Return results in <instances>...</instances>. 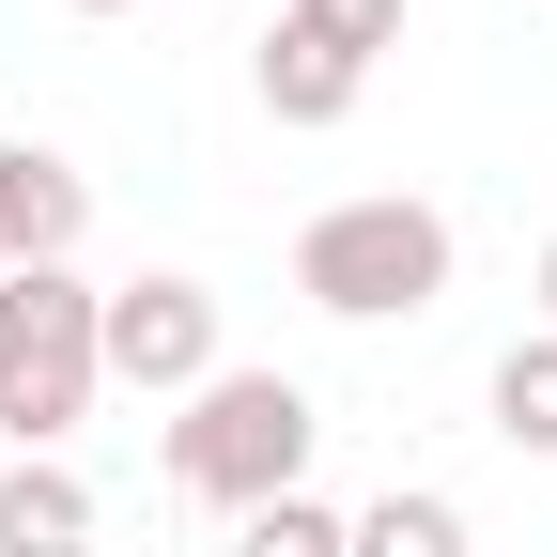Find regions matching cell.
<instances>
[{
    "label": "cell",
    "mask_w": 557,
    "mask_h": 557,
    "mask_svg": "<svg viewBox=\"0 0 557 557\" xmlns=\"http://www.w3.org/2000/svg\"><path fill=\"white\" fill-rule=\"evenodd\" d=\"M341 542H357V511H325V496H278L233 527V557H341Z\"/></svg>",
    "instance_id": "11"
},
{
    "label": "cell",
    "mask_w": 557,
    "mask_h": 557,
    "mask_svg": "<svg viewBox=\"0 0 557 557\" xmlns=\"http://www.w3.org/2000/svg\"><path fill=\"white\" fill-rule=\"evenodd\" d=\"M0 557H94V480L62 449H16L0 465Z\"/></svg>",
    "instance_id": "6"
},
{
    "label": "cell",
    "mask_w": 557,
    "mask_h": 557,
    "mask_svg": "<svg viewBox=\"0 0 557 557\" xmlns=\"http://www.w3.org/2000/svg\"><path fill=\"white\" fill-rule=\"evenodd\" d=\"M527 295H542V341H557V248H542V278H527Z\"/></svg>",
    "instance_id": "12"
},
{
    "label": "cell",
    "mask_w": 557,
    "mask_h": 557,
    "mask_svg": "<svg viewBox=\"0 0 557 557\" xmlns=\"http://www.w3.org/2000/svg\"><path fill=\"white\" fill-rule=\"evenodd\" d=\"M233 357H218V295L201 278H124L109 295V387H139V403H201Z\"/></svg>",
    "instance_id": "4"
},
{
    "label": "cell",
    "mask_w": 557,
    "mask_h": 557,
    "mask_svg": "<svg viewBox=\"0 0 557 557\" xmlns=\"http://www.w3.org/2000/svg\"><path fill=\"white\" fill-rule=\"evenodd\" d=\"M295 295L341 310V325H418V310L449 295V218H434V201H403V186L325 201V218L295 233Z\"/></svg>",
    "instance_id": "3"
},
{
    "label": "cell",
    "mask_w": 557,
    "mask_h": 557,
    "mask_svg": "<svg viewBox=\"0 0 557 557\" xmlns=\"http://www.w3.org/2000/svg\"><path fill=\"white\" fill-rule=\"evenodd\" d=\"M109 387V295L78 263H16L0 278V449H62Z\"/></svg>",
    "instance_id": "2"
},
{
    "label": "cell",
    "mask_w": 557,
    "mask_h": 557,
    "mask_svg": "<svg viewBox=\"0 0 557 557\" xmlns=\"http://www.w3.org/2000/svg\"><path fill=\"white\" fill-rule=\"evenodd\" d=\"M310 387L295 372H218L201 403H171V496L186 511H218V527H248V511H278V496H310Z\"/></svg>",
    "instance_id": "1"
},
{
    "label": "cell",
    "mask_w": 557,
    "mask_h": 557,
    "mask_svg": "<svg viewBox=\"0 0 557 557\" xmlns=\"http://www.w3.org/2000/svg\"><path fill=\"white\" fill-rule=\"evenodd\" d=\"M62 16H139V0H62Z\"/></svg>",
    "instance_id": "13"
},
{
    "label": "cell",
    "mask_w": 557,
    "mask_h": 557,
    "mask_svg": "<svg viewBox=\"0 0 557 557\" xmlns=\"http://www.w3.org/2000/svg\"><path fill=\"white\" fill-rule=\"evenodd\" d=\"M278 16H295L310 47H341V62H357V78H372L387 47H403V0H278Z\"/></svg>",
    "instance_id": "10"
},
{
    "label": "cell",
    "mask_w": 557,
    "mask_h": 557,
    "mask_svg": "<svg viewBox=\"0 0 557 557\" xmlns=\"http://www.w3.org/2000/svg\"><path fill=\"white\" fill-rule=\"evenodd\" d=\"M248 94H263V124H341V109H357L372 78H357V62H341V47H310L295 16H278V32L248 47Z\"/></svg>",
    "instance_id": "7"
},
{
    "label": "cell",
    "mask_w": 557,
    "mask_h": 557,
    "mask_svg": "<svg viewBox=\"0 0 557 557\" xmlns=\"http://www.w3.org/2000/svg\"><path fill=\"white\" fill-rule=\"evenodd\" d=\"M0 278H16V263H0Z\"/></svg>",
    "instance_id": "14"
},
{
    "label": "cell",
    "mask_w": 557,
    "mask_h": 557,
    "mask_svg": "<svg viewBox=\"0 0 557 557\" xmlns=\"http://www.w3.org/2000/svg\"><path fill=\"white\" fill-rule=\"evenodd\" d=\"M341 557H465V511H449V496H372Z\"/></svg>",
    "instance_id": "9"
},
{
    "label": "cell",
    "mask_w": 557,
    "mask_h": 557,
    "mask_svg": "<svg viewBox=\"0 0 557 557\" xmlns=\"http://www.w3.org/2000/svg\"><path fill=\"white\" fill-rule=\"evenodd\" d=\"M78 233H94L78 156H47V139H0V263H62Z\"/></svg>",
    "instance_id": "5"
},
{
    "label": "cell",
    "mask_w": 557,
    "mask_h": 557,
    "mask_svg": "<svg viewBox=\"0 0 557 557\" xmlns=\"http://www.w3.org/2000/svg\"><path fill=\"white\" fill-rule=\"evenodd\" d=\"M496 434H511V449H557V341H542V325L496 357Z\"/></svg>",
    "instance_id": "8"
}]
</instances>
